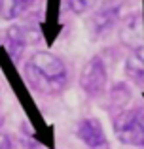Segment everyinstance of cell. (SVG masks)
Listing matches in <instances>:
<instances>
[{
  "mask_svg": "<svg viewBox=\"0 0 144 149\" xmlns=\"http://www.w3.org/2000/svg\"><path fill=\"white\" fill-rule=\"evenodd\" d=\"M76 136L89 149H110V142L103 123L95 117H84L76 127Z\"/></svg>",
  "mask_w": 144,
  "mask_h": 149,
  "instance_id": "obj_5",
  "label": "cell"
},
{
  "mask_svg": "<svg viewBox=\"0 0 144 149\" xmlns=\"http://www.w3.org/2000/svg\"><path fill=\"white\" fill-rule=\"evenodd\" d=\"M34 4H36V0H11L10 11H8V17H10V19H19V17H23L27 11L32 10Z\"/></svg>",
  "mask_w": 144,
  "mask_h": 149,
  "instance_id": "obj_9",
  "label": "cell"
},
{
  "mask_svg": "<svg viewBox=\"0 0 144 149\" xmlns=\"http://www.w3.org/2000/svg\"><path fill=\"white\" fill-rule=\"evenodd\" d=\"M2 125H4V117L0 115V128H2Z\"/></svg>",
  "mask_w": 144,
  "mask_h": 149,
  "instance_id": "obj_12",
  "label": "cell"
},
{
  "mask_svg": "<svg viewBox=\"0 0 144 149\" xmlns=\"http://www.w3.org/2000/svg\"><path fill=\"white\" fill-rule=\"evenodd\" d=\"M114 134L125 146L144 147V121L140 109H125L114 117Z\"/></svg>",
  "mask_w": 144,
  "mask_h": 149,
  "instance_id": "obj_2",
  "label": "cell"
},
{
  "mask_svg": "<svg viewBox=\"0 0 144 149\" xmlns=\"http://www.w3.org/2000/svg\"><path fill=\"white\" fill-rule=\"evenodd\" d=\"M0 10H2V0H0Z\"/></svg>",
  "mask_w": 144,
  "mask_h": 149,
  "instance_id": "obj_13",
  "label": "cell"
},
{
  "mask_svg": "<svg viewBox=\"0 0 144 149\" xmlns=\"http://www.w3.org/2000/svg\"><path fill=\"white\" fill-rule=\"evenodd\" d=\"M97 0H68V10L76 15H84L95 8Z\"/></svg>",
  "mask_w": 144,
  "mask_h": 149,
  "instance_id": "obj_10",
  "label": "cell"
},
{
  "mask_svg": "<svg viewBox=\"0 0 144 149\" xmlns=\"http://www.w3.org/2000/svg\"><path fill=\"white\" fill-rule=\"evenodd\" d=\"M29 45V36H27V30L21 25H11L6 30V47L10 57L13 58V62H19L23 58V53L27 51Z\"/></svg>",
  "mask_w": 144,
  "mask_h": 149,
  "instance_id": "obj_6",
  "label": "cell"
},
{
  "mask_svg": "<svg viewBox=\"0 0 144 149\" xmlns=\"http://www.w3.org/2000/svg\"><path fill=\"white\" fill-rule=\"evenodd\" d=\"M131 98H133V93H131L129 85L127 83H116L114 87L110 89V98H108V102H110V109L116 113V109H118V113L125 111V106L131 102Z\"/></svg>",
  "mask_w": 144,
  "mask_h": 149,
  "instance_id": "obj_8",
  "label": "cell"
},
{
  "mask_svg": "<svg viewBox=\"0 0 144 149\" xmlns=\"http://www.w3.org/2000/svg\"><path fill=\"white\" fill-rule=\"evenodd\" d=\"M125 74L135 85H142L144 81V58H142V49L138 47L137 51L129 55L125 61Z\"/></svg>",
  "mask_w": 144,
  "mask_h": 149,
  "instance_id": "obj_7",
  "label": "cell"
},
{
  "mask_svg": "<svg viewBox=\"0 0 144 149\" xmlns=\"http://www.w3.org/2000/svg\"><path fill=\"white\" fill-rule=\"evenodd\" d=\"M27 81L44 95H59L68 85V68L51 51H36L25 64Z\"/></svg>",
  "mask_w": 144,
  "mask_h": 149,
  "instance_id": "obj_1",
  "label": "cell"
},
{
  "mask_svg": "<svg viewBox=\"0 0 144 149\" xmlns=\"http://www.w3.org/2000/svg\"><path fill=\"white\" fill-rule=\"evenodd\" d=\"M108 83V70L100 57H93L84 64L80 72V89L91 98L100 96L106 91Z\"/></svg>",
  "mask_w": 144,
  "mask_h": 149,
  "instance_id": "obj_4",
  "label": "cell"
},
{
  "mask_svg": "<svg viewBox=\"0 0 144 149\" xmlns=\"http://www.w3.org/2000/svg\"><path fill=\"white\" fill-rule=\"evenodd\" d=\"M0 149H13V140L6 132H0Z\"/></svg>",
  "mask_w": 144,
  "mask_h": 149,
  "instance_id": "obj_11",
  "label": "cell"
},
{
  "mask_svg": "<svg viewBox=\"0 0 144 149\" xmlns=\"http://www.w3.org/2000/svg\"><path fill=\"white\" fill-rule=\"evenodd\" d=\"M123 0H104L89 19V32L93 38H106L119 21Z\"/></svg>",
  "mask_w": 144,
  "mask_h": 149,
  "instance_id": "obj_3",
  "label": "cell"
},
{
  "mask_svg": "<svg viewBox=\"0 0 144 149\" xmlns=\"http://www.w3.org/2000/svg\"><path fill=\"white\" fill-rule=\"evenodd\" d=\"M42 149H46V147H42Z\"/></svg>",
  "mask_w": 144,
  "mask_h": 149,
  "instance_id": "obj_14",
  "label": "cell"
}]
</instances>
